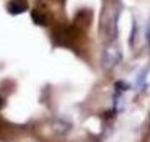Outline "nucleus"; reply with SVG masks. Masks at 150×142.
I'll return each mask as SVG.
<instances>
[{
	"mask_svg": "<svg viewBox=\"0 0 150 142\" xmlns=\"http://www.w3.org/2000/svg\"><path fill=\"white\" fill-rule=\"evenodd\" d=\"M119 10L121 7L112 2L108 4L103 10V20H101V30L105 33L108 43H114L117 36V20H119Z\"/></svg>",
	"mask_w": 150,
	"mask_h": 142,
	"instance_id": "f257e3e1",
	"label": "nucleus"
},
{
	"mask_svg": "<svg viewBox=\"0 0 150 142\" xmlns=\"http://www.w3.org/2000/svg\"><path fill=\"white\" fill-rule=\"evenodd\" d=\"M122 60V53H121V48L116 43H109L105 49H103L101 54V67L105 70H112V69L119 65V62Z\"/></svg>",
	"mask_w": 150,
	"mask_h": 142,
	"instance_id": "f03ea898",
	"label": "nucleus"
},
{
	"mask_svg": "<svg viewBox=\"0 0 150 142\" xmlns=\"http://www.w3.org/2000/svg\"><path fill=\"white\" fill-rule=\"evenodd\" d=\"M7 10L10 15H20V13H23V11L26 10V5L21 4L20 0H11V2H8Z\"/></svg>",
	"mask_w": 150,
	"mask_h": 142,
	"instance_id": "7ed1b4c3",
	"label": "nucleus"
},
{
	"mask_svg": "<svg viewBox=\"0 0 150 142\" xmlns=\"http://www.w3.org/2000/svg\"><path fill=\"white\" fill-rule=\"evenodd\" d=\"M147 46H149V49H150V23H149V26H147Z\"/></svg>",
	"mask_w": 150,
	"mask_h": 142,
	"instance_id": "20e7f679",
	"label": "nucleus"
},
{
	"mask_svg": "<svg viewBox=\"0 0 150 142\" xmlns=\"http://www.w3.org/2000/svg\"><path fill=\"white\" fill-rule=\"evenodd\" d=\"M2 106H4V98L0 97V108H2Z\"/></svg>",
	"mask_w": 150,
	"mask_h": 142,
	"instance_id": "39448f33",
	"label": "nucleus"
}]
</instances>
